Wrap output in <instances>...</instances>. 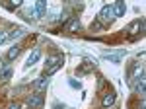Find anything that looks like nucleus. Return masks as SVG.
Masks as SVG:
<instances>
[{"instance_id": "obj_1", "label": "nucleus", "mask_w": 146, "mask_h": 109, "mask_svg": "<svg viewBox=\"0 0 146 109\" xmlns=\"http://www.w3.org/2000/svg\"><path fill=\"white\" fill-rule=\"evenodd\" d=\"M64 62V54L55 53V54H49L47 56V64H45V76H53L56 70L62 66Z\"/></svg>"}, {"instance_id": "obj_2", "label": "nucleus", "mask_w": 146, "mask_h": 109, "mask_svg": "<svg viewBox=\"0 0 146 109\" xmlns=\"http://www.w3.org/2000/svg\"><path fill=\"white\" fill-rule=\"evenodd\" d=\"M98 22L100 25H111L115 22V14H113V4H105L98 14Z\"/></svg>"}, {"instance_id": "obj_3", "label": "nucleus", "mask_w": 146, "mask_h": 109, "mask_svg": "<svg viewBox=\"0 0 146 109\" xmlns=\"http://www.w3.org/2000/svg\"><path fill=\"white\" fill-rule=\"evenodd\" d=\"M94 68H96V60H92V58H84V62L76 68V74H78V76H84V74L92 72Z\"/></svg>"}, {"instance_id": "obj_4", "label": "nucleus", "mask_w": 146, "mask_h": 109, "mask_svg": "<svg viewBox=\"0 0 146 109\" xmlns=\"http://www.w3.org/2000/svg\"><path fill=\"white\" fill-rule=\"evenodd\" d=\"M115 98H117V94H115V90H107L105 94H103V99H101V107H111L113 103H115Z\"/></svg>"}, {"instance_id": "obj_5", "label": "nucleus", "mask_w": 146, "mask_h": 109, "mask_svg": "<svg viewBox=\"0 0 146 109\" xmlns=\"http://www.w3.org/2000/svg\"><path fill=\"white\" fill-rule=\"evenodd\" d=\"M140 74H144V68H142V64H136L135 62V64L131 66V70H129V84H133Z\"/></svg>"}, {"instance_id": "obj_6", "label": "nucleus", "mask_w": 146, "mask_h": 109, "mask_svg": "<svg viewBox=\"0 0 146 109\" xmlns=\"http://www.w3.org/2000/svg\"><path fill=\"white\" fill-rule=\"evenodd\" d=\"M43 103H45V99H43L41 94L27 96V105H29V107H43Z\"/></svg>"}, {"instance_id": "obj_7", "label": "nucleus", "mask_w": 146, "mask_h": 109, "mask_svg": "<svg viewBox=\"0 0 146 109\" xmlns=\"http://www.w3.org/2000/svg\"><path fill=\"white\" fill-rule=\"evenodd\" d=\"M80 27H82V23H80V20L78 18H70L66 23H64V31H68V33H72V31H78Z\"/></svg>"}, {"instance_id": "obj_8", "label": "nucleus", "mask_w": 146, "mask_h": 109, "mask_svg": "<svg viewBox=\"0 0 146 109\" xmlns=\"http://www.w3.org/2000/svg\"><path fill=\"white\" fill-rule=\"evenodd\" d=\"M142 29H144V20H135L127 25V33H140Z\"/></svg>"}, {"instance_id": "obj_9", "label": "nucleus", "mask_w": 146, "mask_h": 109, "mask_svg": "<svg viewBox=\"0 0 146 109\" xmlns=\"http://www.w3.org/2000/svg\"><path fill=\"white\" fill-rule=\"evenodd\" d=\"M133 88H135L136 94H140V96H144V88H146V80H144V74H140V76L136 78L135 82H133Z\"/></svg>"}, {"instance_id": "obj_10", "label": "nucleus", "mask_w": 146, "mask_h": 109, "mask_svg": "<svg viewBox=\"0 0 146 109\" xmlns=\"http://www.w3.org/2000/svg\"><path fill=\"white\" fill-rule=\"evenodd\" d=\"M47 86H49V80H47L45 76L37 78V80L33 82V88L37 90V92H39V94H41V92H45V90H47Z\"/></svg>"}, {"instance_id": "obj_11", "label": "nucleus", "mask_w": 146, "mask_h": 109, "mask_svg": "<svg viewBox=\"0 0 146 109\" xmlns=\"http://www.w3.org/2000/svg\"><path fill=\"white\" fill-rule=\"evenodd\" d=\"M125 12H127V6H125L123 0L115 2V6H113V14H115V18H121V16H125Z\"/></svg>"}, {"instance_id": "obj_12", "label": "nucleus", "mask_w": 146, "mask_h": 109, "mask_svg": "<svg viewBox=\"0 0 146 109\" xmlns=\"http://www.w3.org/2000/svg\"><path fill=\"white\" fill-rule=\"evenodd\" d=\"M20 51H22L20 45H12L10 49H8V53H6V58H8V60H14V58L20 54Z\"/></svg>"}, {"instance_id": "obj_13", "label": "nucleus", "mask_w": 146, "mask_h": 109, "mask_svg": "<svg viewBox=\"0 0 146 109\" xmlns=\"http://www.w3.org/2000/svg\"><path fill=\"white\" fill-rule=\"evenodd\" d=\"M22 2H23V0H10V2L4 4V8H6V10H16V8L22 6Z\"/></svg>"}, {"instance_id": "obj_14", "label": "nucleus", "mask_w": 146, "mask_h": 109, "mask_svg": "<svg viewBox=\"0 0 146 109\" xmlns=\"http://www.w3.org/2000/svg\"><path fill=\"white\" fill-rule=\"evenodd\" d=\"M39 56H41V53H39V49H35L33 53L29 54V58H27V66L35 64V62H37V60H39Z\"/></svg>"}, {"instance_id": "obj_15", "label": "nucleus", "mask_w": 146, "mask_h": 109, "mask_svg": "<svg viewBox=\"0 0 146 109\" xmlns=\"http://www.w3.org/2000/svg\"><path fill=\"white\" fill-rule=\"evenodd\" d=\"M45 8H47V2L45 0H39V2H35V12L41 16V14H45Z\"/></svg>"}, {"instance_id": "obj_16", "label": "nucleus", "mask_w": 146, "mask_h": 109, "mask_svg": "<svg viewBox=\"0 0 146 109\" xmlns=\"http://www.w3.org/2000/svg\"><path fill=\"white\" fill-rule=\"evenodd\" d=\"M22 33H23L22 27H16V29H12V31L8 33V39H16V37H20Z\"/></svg>"}, {"instance_id": "obj_17", "label": "nucleus", "mask_w": 146, "mask_h": 109, "mask_svg": "<svg viewBox=\"0 0 146 109\" xmlns=\"http://www.w3.org/2000/svg\"><path fill=\"white\" fill-rule=\"evenodd\" d=\"M121 56H123V53H119V54H105V58L107 60H111V62H121Z\"/></svg>"}, {"instance_id": "obj_18", "label": "nucleus", "mask_w": 146, "mask_h": 109, "mask_svg": "<svg viewBox=\"0 0 146 109\" xmlns=\"http://www.w3.org/2000/svg\"><path fill=\"white\" fill-rule=\"evenodd\" d=\"M8 68H10V66H8V62H6V60H0V76H2Z\"/></svg>"}, {"instance_id": "obj_19", "label": "nucleus", "mask_w": 146, "mask_h": 109, "mask_svg": "<svg viewBox=\"0 0 146 109\" xmlns=\"http://www.w3.org/2000/svg\"><path fill=\"white\" fill-rule=\"evenodd\" d=\"M10 76H12V68H8V70L0 76V80H10Z\"/></svg>"}, {"instance_id": "obj_20", "label": "nucleus", "mask_w": 146, "mask_h": 109, "mask_svg": "<svg viewBox=\"0 0 146 109\" xmlns=\"http://www.w3.org/2000/svg\"><path fill=\"white\" fill-rule=\"evenodd\" d=\"M6 39H8V33H6V31H0V45L4 43Z\"/></svg>"}, {"instance_id": "obj_21", "label": "nucleus", "mask_w": 146, "mask_h": 109, "mask_svg": "<svg viewBox=\"0 0 146 109\" xmlns=\"http://www.w3.org/2000/svg\"><path fill=\"white\" fill-rule=\"evenodd\" d=\"M68 84H70L72 88H76V90L80 88V82H76V80H68Z\"/></svg>"}, {"instance_id": "obj_22", "label": "nucleus", "mask_w": 146, "mask_h": 109, "mask_svg": "<svg viewBox=\"0 0 146 109\" xmlns=\"http://www.w3.org/2000/svg\"><path fill=\"white\" fill-rule=\"evenodd\" d=\"M6 109H22V105H20V103H10Z\"/></svg>"}, {"instance_id": "obj_23", "label": "nucleus", "mask_w": 146, "mask_h": 109, "mask_svg": "<svg viewBox=\"0 0 146 109\" xmlns=\"http://www.w3.org/2000/svg\"><path fill=\"white\" fill-rule=\"evenodd\" d=\"M53 109H64V105H60V103H55V105H53Z\"/></svg>"}]
</instances>
